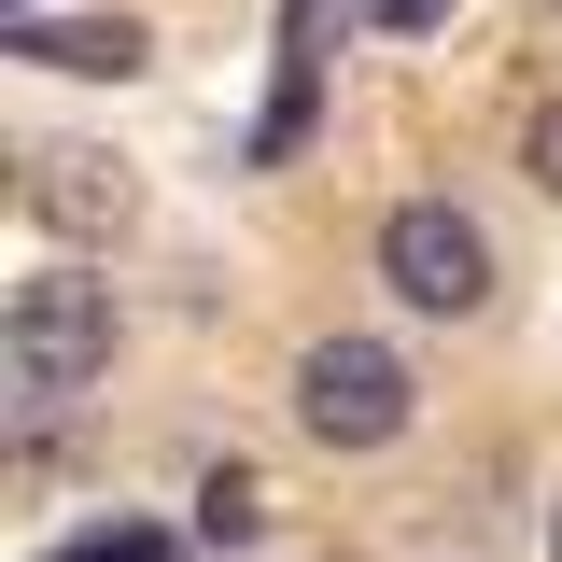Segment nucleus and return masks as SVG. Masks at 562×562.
I'll return each mask as SVG.
<instances>
[{"label":"nucleus","instance_id":"1","mask_svg":"<svg viewBox=\"0 0 562 562\" xmlns=\"http://www.w3.org/2000/svg\"><path fill=\"white\" fill-rule=\"evenodd\" d=\"M113 366V281H29L14 295V324H0V380L29 394V408H57V394H85Z\"/></svg>","mask_w":562,"mask_h":562},{"label":"nucleus","instance_id":"2","mask_svg":"<svg viewBox=\"0 0 562 562\" xmlns=\"http://www.w3.org/2000/svg\"><path fill=\"white\" fill-rule=\"evenodd\" d=\"M408 408H422L408 351H380V338H310L295 351V422H310L324 450H394Z\"/></svg>","mask_w":562,"mask_h":562},{"label":"nucleus","instance_id":"3","mask_svg":"<svg viewBox=\"0 0 562 562\" xmlns=\"http://www.w3.org/2000/svg\"><path fill=\"white\" fill-rule=\"evenodd\" d=\"M380 281H394L408 310H436V324H464V310H492V225L450 211V198L380 211Z\"/></svg>","mask_w":562,"mask_h":562},{"label":"nucleus","instance_id":"4","mask_svg":"<svg viewBox=\"0 0 562 562\" xmlns=\"http://www.w3.org/2000/svg\"><path fill=\"white\" fill-rule=\"evenodd\" d=\"M14 57L85 70V85H127V70L155 57V29H140V14H29V29H14Z\"/></svg>","mask_w":562,"mask_h":562},{"label":"nucleus","instance_id":"5","mask_svg":"<svg viewBox=\"0 0 562 562\" xmlns=\"http://www.w3.org/2000/svg\"><path fill=\"white\" fill-rule=\"evenodd\" d=\"M29 211H43L57 239H113V225L140 211V183L113 169V155H43V169H29Z\"/></svg>","mask_w":562,"mask_h":562},{"label":"nucleus","instance_id":"6","mask_svg":"<svg viewBox=\"0 0 562 562\" xmlns=\"http://www.w3.org/2000/svg\"><path fill=\"white\" fill-rule=\"evenodd\" d=\"M198 535H211V549H254V535H268V492H254V464H211V479H198Z\"/></svg>","mask_w":562,"mask_h":562},{"label":"nucleus","instance_id":"7","mask_svg":"<svg viewBox=\"0 0 562 562\" xmlns=\"http://www.w3.org/2000/svg\"><path fill=\"white\" fill-rule=\"evenodd\" d=\"M310 113H324V57H281V99H268V127H254V155H295Z\"/></svg>","mask_w":562,"mask_h":562},{"label":"nucleus","instance_id":"8","mask_svg":"<svg viewBox=\"0 0 562 562\" xmlns=\"http://www.w3.org/2000/svg\"><path fill=\"white\" fill-rule=\"evenodd\" d=\"M57 562H169V535L155 520H85V535H57Z\"/></svg>","mask_w":562,"mask_h":562},{"label":"nucleus","instance_id":"9","mask_svg":"<svg viewBox=\"0 0 562 562\" xmlns=\"http://www.w3.org/2000/svg\"><path fill=\"white\" fill-rule=\"evenodd\" d=\"M520 169H535V183H549V198H562V99H549V113H535V127H520Z\"/></svg>","mask_w":562,"mask_h":562},{"label":"nucleus","instance_id":"10","mask_svg":"<svg viewBox=\"0 0 562 562\" xmlns=\"http://www.w3.org/2000/svg\"><path fill=\"white\" fill-rule=\"evenodd\" d=\"M366 14H380V29H436L450 0H366Z\"/></svg>","mask_w":562,"mask_h":562},{"label":"nucleus","instance_id":"11","mask_svg":"<svg viewBox=\"0 0 562 562\" xmlns=\"http://www.w3.org/2000/svg\"><path fill=\"white\" fill-rule=\"evenodd\" d=\"M29 14H43V0H14V29H29Z\"/></svg>","mask_w":562,"mask_h":562},{"label":"nucleus","instance_id":"12","mask_svg":"<svg viewBox=\"0 0 562 562\" xmlns=\"http://www.w3.org/2000/svg\"><path fill=\"white\" fill-rule=\"evenodd\" d=\"M549 14H562V0H549Z\"/></svg>","mask_w":562,"mask_h":562}]
</instances>
